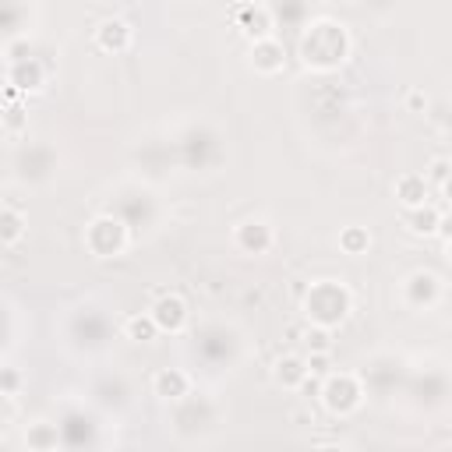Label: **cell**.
<instances>
[{
    "label": "cell",
    "mask_w": 452,
    "mask_h": 452,
    "mask_svg": "<svg viewBox=\"0 0 452 452\" xmlns=\"http://www.w3.org/2000/svg\"><path fill=\"white\" fill-rule=\"evenodd\" d=\"M152 322L167 332H181L184 322H187V308H184L181 297H159L156 308H152Z\"/></svg>",
    "instance_id": "6da1fadb"
},
{
    "label": "cell",
    "mask_w": 452,
    "mask_h": 452,
    "mask_svg": "<svg viewBox=\"0 0 452 452\" xmlns=\"http://www.w3.org/2000/svg\"><path fill=\"white\" fill-rule=\"evenodd\" d=\"M99 46L103 50H124L127 43H131V28H127V21H120V18H113V21H103L99 25Z\"/></svg>",
    "instance_id": "7a4b0ae2"
},
{
    "label": "cell",
    "mask_w": 452,
    "mask_h": 452,
    "mask_svg": "<svg viewBox=\"0 0 452 452\" xmlns=\"http://www.w3.org/2000/svg\"><path fill=\"white\" fill-rule=\"evenodd\" d=\"M396 194H399V201L414 212V209H421L424 198H428V181H424V177H403L399 187H396Z\"/></svg>",
    "instance_id": "3957f363"
},
{
    "label": "cell",
    "mask_w": 452,
    "mask_h": 452,
    "mask_svg": "<svg viewBox=\"0 0 452 452\" xmlns=\"http://www.w3.org/2000/svg\"><path fill=\"white\" fill-rule=\"evenodd\" d=\"M255 68L258 71H275L283 68V46L275 39H258L255 43Z\"/></svg>",
    "instance_id": "277c9868"
},
{
    "label": "cell",
    "mask_w": 452,
    "mask_h": 452,
    "mask_svg": "<svg viewBox=\"0 0 452 452\" xmlns=\"http://www.w3.org/2000/svg\"><path fill=\"white\" fill-rule=\"evenodd\" d=\"M275 378H279L283 385H290V389H293V385H304V382H308V364L290 354V357H283V361L275 364Z\"/></svg>",
    "instance_id": "5b68a950"
},
{
    "label": "cell",
    "mask_w": 452,
    "mask_h": 452,
    "mask_svg": "<svg viewBox=\"0 0 452 452\" xmlns=\"http://www.w3.org/2000/svg\"><path fill=\"white\" fill-rule=\"evenodd\" d=\"M410 226H414V233H435V230L442 226V216H438L435 209L421 205V209L410 212Z\"/></svg>",
    "instance_id": "8992f818"
},
{
    "label": "cell",
    "mask_w": 452,
    "mask_h": 452,
    "mask_svg": "<svg viewBox=\"0 0 452 452\" xmlns=\"http://www.w3.org/2000/svg\"><path fill=\"white\" fill-rule=\"evenodd\" d=\"M184 389H187V378H184L181 371H159L156 374V392L159 396H184Z\"/></svg>",
    "instance_id": "52a82bcc"
},
{
    "label": "cell",
    "mask_w": 452,
    "mask_h": 452,
    "mask_svg": "<svg viewBox=\"0 0 452 452\" xmlns=\"http://www.w3.org/2000/svg\"><path fill=\"white\" fill-rule=\"evenodd\" d=\"M156 332H159V325L152 322V315H149V318H127V336H131V340L145 343V340H152Z\"/></svg>",
    "instance_id": "ba28073f"
},
{
    "label": "cell",
    "mask_w": 452,
    "mask_h": 452,
    "mask_svg": "<svg viewBox=\"0 0 452 452\" xmlns=\"http://www.w3.org/2000/svg\"><path fill=\"white\" fill-rule=\"evenodd\" d=\"M258 237V248L266 251L269 248V241H272V233H269V226L266 223H244V230H241V244L244 248H251V241Z\"/></svg>",
    "instance_id": "9c48e42d"
},
{
    "label": "cell",
    "mask_w": 452,
    "mask_h": 452,
    "mask_svg": "<svg viewBox=\"0 0 452 452\" xmlns=\"http://www.w3.org/2000/svg\"><path fill=\"white\" fill-rule=\"evenodd\" d=\"M18 237H21V216L14 212V205H7V209H4V244L14 248Z\"/></svg>",
    "instance_id": "30bf717a"
},
{
    "label": "cell",
    "mask_w": 452,
    "mask_h": 452,
    "mask_svg": "<svg viewBox=\"0 0 452 452\" xmlns=\"http://www.w3.org/2000/svg\"><path fill=\"white\" fill-rule=\"evenodd\" d=\"M340 244H343V248H347L350 255H361L364 248L371 244V237H367L364 230H357V226H350V230H347V233L340 237Z\"/></svg>",
    "instance_id": "8fae6325"
},
{
    "label": "cell",
    "mask_w": 452,
    "mask_h": 452,
    "mask_svg": "<svg viewBox=\"0 0 452 452\" xmlns=\"http://www.w3.org/2000/svg\"><path fill=\"white\" fill-rule=\"evenodd\" d=\"M304 343H308L311 354H329V332H325V329H311V332L304 336Z\"/></svg>",
    "instance_id": "7c38bea8"
},
{
    "label": "cell",
    "mask_w": 452,
    "mask_h": 452,
    "mask_svg": "<svg viewBox=\"0 0 452 452\" xmlns=\"http://www.w3.org/2000/svg\"><path fill=\"white\" fill-rule=\"evenodd\" d=\"M449 177H452V163H449V159H435V163L428 167V181L446 184Z\"/></svg>",
    "instance_id": "4fadbf2b"
},
{
    "label": "cell",
    "mask_w": 452,
    "mask_h": 452,
    "mask_svg": "<svg viewBox=\"0 0 452 452\" xmlns=\"http://www.w3.org/2000/svg\"><path fill=\"white\" fill-rule=\"evenodd\" d=\"M308 371H315L318 378H329V354H311V361H308Z\"/></svg>",
    "instance_id": "5bb4252c"
},
{
    "label": "cell",
    "mask_w": 452,
    "mask_h": 452,
    "mask_svg": "<svg viewBox=\"0 0 452 452\" xmlns=\"http://www.w3.org/2000/svg\"><path fill=\"white\" fill-rule=\"evenodd\" d=\"M14 385H18V374L7 367V371H4V389H7V396H14Z\"/></svg>",
    "instance_id": "9a60e30c"
},
{
    "label": "cell",
    "mask_w": 452,
    "mask_h": 452,
    "mask_svg": "<svg viewBox=\"0 0 452 452\" xmlns=\"http://www.w3.org/2000/svg\"><path fill=\"white\" fill-rule=\"evenodd\" d=\"M424 103H428V99H424L421 92H410V106H424Z\"/></svg>",
    "instance_id": "2e32d148"
},
{
    "label": "cell",
    "mask_w": 452,
    "mask_h": 452,
    "mask_svg": "<svg viewBox=\"0 0 452 452\" xmlns=\"http://www.w3.org/2000/svg\"><path fill=\"white\" fill-rule=\"evenodd\" d=\"M442 191H446V194H449V201H452V177L446 184H442Z\"/></svg>",
    "instance_id": "e0dca14e"
},
{
    "label": "cell",
    "mask_w": 452,
    "mask_h": 452,
    "mask_svg": "<svg viewBox=\"0 0 452 452\" xmlns=\"http://www.w3.org/2000/svg\"><path fill=\"white\" fill-rule=\"evenodd\" d=\"M449 262H452V241H449Z\"/></svg>",
    "instance_id": "ac0fdd59"
}]
</instances>
